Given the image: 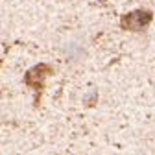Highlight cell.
I'll list each match as a JSON object with an SVG mask.
<instances>
[{"mask_svg":"<svg viewBox=\"0 0 155 155\" xmlns=\"http://www.w3.org/2000/svg\"><path fill=\"white\" fill-rule=\"evenodd\" d=\"M124 21V28L127 30H142L144 26H148V22L151 21V13L150 11H133L127 17L122 18Z\"/></svg>","mask_w":155,"mask_h":155,"instance_id":"6da1fadb","label":"cell"}]
</instances>
